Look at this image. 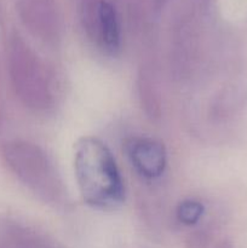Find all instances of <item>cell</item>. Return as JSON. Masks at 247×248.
<instances>
[{"mask_svg":"<svg viewBox=\"0 0 247 248\" xmlns=\"http://www.w3.org/2000/svg\"><path fill=\"white\" fill-rule=\"evenodd\" d=\"M126 152L136 171L144 178L161 176L167 165L166 148L150 137H131L126 142Z\"/></svg>","mask_w":247,"mask_h":248,"instance_id":"6","label":"cell"},{"mask_svg":"<svg viewBox=\"0 0 247 248\" xmlns=\"http://www.w3.org/2000/svg\"><path fill=\"white\" fill-rule=\"evenodd\" d=\"M6 65L12 90L26 108L35 113L53 108L55 90L50 74L35 51L16 31L7 39Z\"/></svg>","mask_w":247,"mask_h":248,"instance_id":"2","label":"cell"},{"mask_svg":"<svg viewBox=\"0 0 247 248\" xmlns=\"http://www.w3.org/2000/svg\"><path fill=\"white\" fill-rule=\"evenodd\" d=\"M0 248H56L35 229L14 218L0 216Z\"/></svg>","mask_w":247,"mask_h":248,"instance_id":"7","label":"cell"},{"mask_svg":"<svg viewBox=\"0 0 247 248\" xmlns=\"http://www.w3.org/2000/svg\"><path fill=\"white\" fill-rule=\"evenodd\" d=\"M2 127V111H1V108H0V130H1Z\"/></svg>","mask_w":247,"mask_h":248,"instance_id":"10","label":"cell"},{"mask_svg":"<svg viewBox=\"0 0 247 248\" xmlns=\"http://www.w3.org/2000/svg\"><path fill=\"white\" fill-rule=\"evenodd\" d=\"M16 11L31 35L47 45L60 43L64 23L56 0H16Z\"/></svg>","mask_w":247,"mask_h":248,"instance_id":"4","label":"cell"},{"mask_svg":"<svg viewBox=\"0 0 247 248\" xmlns=\"http://www.w3.org/2000/svg\"><path fill=\"white\" fill-rule=\"evenodd\" d=\"M82 22L89 38L108 55H116L121 47V26L116 7L110 0H99L82 12Z\"/></svg>","mask_w":247,"mask_h":248,"instance_id":"5","label":"cell"},{"mask_svg":"<svg viewBox=\"0 0 247 248\" xmlns=\"http://www.w3.org/2000/svg\"><path fill=\"white\" fill-rule=\"evenodd\" d=\"M1 156L10 172L44 202L58 205L64 201L62 178L39 145L23 140H9L2 145Z\"/></svg>","mask_w":247,"mask_h":248,"instance_id":"3","label":"cell"},{"mask_svg":"<svg viewBox=\"0 0 247 248\" xmlns=\"http://www.w3.org/2000/svg\"><path fill=\"white\" fill-rule=\"evenodd\" d=\"M74 172L81 199L91 207L111 210L125 200V186L115 157L99 138L86 136L77 140Z\"/></svg>","mask_w":247,"mask_h":248,"instance_id":"1","label":"cell"},{"mask_svg":"<svg viewBox=\"0 0 247 248\" xmlns=\"http://www.w3.org/2000/svg\"><path fill=\"white\" fill-rule=\"evenodd\" d=\"M153 1H154L155 9L160 10V9H161V7H164L165 5H166L167 2L170 1V0H153Z\"/></svg>","mask_w":247,"mask_h":248,"instance_id":"9","label":"cell"},{"mask_svg":"<svg viewBox=\"0 0 247 248\" xmlns=\"http://www.w3.org/2000/svg\"><path fill=\"white\" fill-rule=\"evenodd\" d=\"M203 213L202 203L196 200H184L178 205L176 211L177 219L185 225H193L200 220Z\"/></svg>","mask_w":247,"mask_h":248,"instance_id":"8","label":"cell"}]
</instances>
